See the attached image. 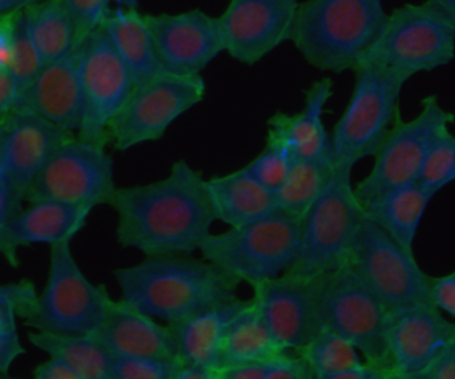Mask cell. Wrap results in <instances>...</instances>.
<instances>
[{"mask_svg": "<svg viewBox=\"0 0 455 379\" xmlns=\"http://www.w3.org/2000/svg\"><path fill=\"white\" fill-rule=\"evenodd\" d=\"M109 205L119 244L146 257L200 252L216 223L205 178L186 160L173 162L162 180L117 188Z\"/></svg>", "mask_w": 455, "mask_h": 379, "instance_id": "1", "label": "cell"}, {"mask_svg": "<svg viewBox=\"0 0 455 379\" xmlns=\"http://www.w3.org/2000/svg\"><path fill=\"white\" fill-rule=\"evenodd\" d=\"M120 300L165 325L237 298L240 282L204 258L154 256L115 271Z\"/></svg>", "mask_w": 455, "mask_h": 379, "instance_id": "2", "label": "cell"}, {"mask_svg": "<svg viewBox=\"0 0 455 379\" xmlns=\"http://www.w3.org/2000/svg\"><path fill=\"white\" fill-rule=\"evenodd\" d=\"M387 18L384 0H307L299 3L291 42L321 71H355Z\"/></svg>", "mask_w": 455, "mask_h": 379, "instance_id": "3", "label": "cell"}, {"mask_svg": "<svg viewBox=\"0 0 455 379\" xmlns=\"http://www.w3.org/2000/svg\"><path fill=\"white\" fill-rule=\"evenodd\" d=\"M301 221L275 209L251 223L211 234L200 253L235 281L253 285L291 271L299 252Z\"/></svg>", "mask_w": 455, "mask_h": 379, "instance_id": "4", "label": "cell"}, {"mask_svg": "<svg viewBox=\"0 0 455 379\" xmlns=\"http://www.w3.org/2000/svg\"><path fill=\"white\" fill-rule=\"evenodd\" d=\"M355 74L349 103L331 135L334 167L347 170L379 151L400 117L401 93L411 80L374 63H361Z\"/></svg>", "mask_w": 455, "mask_h": 379, "instance_id": "5", "label": "cell"}, {"mask_svg": "<svg viewBox=\"0 0 455 379\" xmlns=\"http://www.w3.org/2000/svg\"><path fill=\"white\" fill-rule=\"evenodd\" d=\"M455 59V23L427 0L389 13L361 63H374L411 77L449 66Z\"/></svg>", "mask_w": 455, "mask_h": 379, "instance_id": "6", "label": "cell"}, {"mask_svg": "<svg viewBox=\"0 0 455 379\" xmlns=\"http://www.w3.org/2000/svg\"><path fill=\"white\" fill-rule=\"evenodd\" d=\"M352 172L334 167L325 191L302 218L299 257L291 273L323 276L349 263L363 220Z\"/></svg>", "mask_w": 455, "mask_h": 379, "instance_id": "7", "label": "cell"}, {"mask_svg": "<svg viewBox=\"0 0 455 379\" xmlns=\"http://www.w3.org/2000/svg\"><path fill=\"white\" fill-rule=\"evenodd\" d=\"M108 292L83 273L71 242L51 247L50 272L44 289L24 322L34 332L93 336L108 308Z\"/></svg>", "mask_w": 455, "mask_h": 379, "instance_id": "8", "label": "cell"}, {"mask_svg": "<svg viewBox=\"0 0 455 379\" xmlns=\"http://www.w3.org/2000/svg\"><path fill=\"white\" fill-rule=\"evenodd\" d=\"M454 122L455 114L441 106L437 96L425 98L414 119L398 117L374 154L371 172L355 186L360 204L419 181L430 149Z\"/></svg>", "mask_w": 455, "mask_h": 379, "instance_id": "9", "label": "cell"}, {"mask_svg": "<svg viewBox=\"0 0 455 379\" xmlns=\"http://www.w3.org/2000/svg\"><path fill=\"white\" fill-rule=\"evenodd\" d=\"M107 146L72 136L32 181L26 201H53L95 209L109 205L117 186Z\"/></svg>", "mask_w": 455, "mask_h": 379, "instance_id": "10", "label": "cell"}, {"mask_svg": "<svg viewBox=\"0 0 455 379\" xmlns=\"http://www.w3.org/2000/svg\"><path fill=\"white\" fill-rule=\"evenodd\" d=\"M347 266L387 312L430 304L432 276L408 252L363 216Z\"/></svg>", "mask_w": 455, "mask_h": 379, "instance_id": "11", "label": "cell"}, {"mask_svg": "<svg viewBox=\"0 0 455 379\" xmlns=\"http://www.w3.org/2000/svg\"><path fill=\"white\" fill-rule=\"evenodd\" d=\"M205 92L202 76L163 74L136 85L109 125V143L125 152L160 140L176 120L204 100Z\"/></svg>", "mask_w": 455, "mask_h": 379, "instance_id": "12", "label": "cell"}, {"mask_svg": "<svg viewBox=\"0 0 455 379\" xmlns=\"http://www.w3.org/2000/svg\"><path fill=\"white\" fill-rule=\"evenodd\" d=\"M320 314L323 328L352 343L366 364L390 367L385 343L387 309L349 266L326 274Z\"/></svg>", "mask_w": 455, "mask_h": 379, "instance_id": "13", "label": "cell"}, {"mask_svg": "<svg viewBox=\"0 0 455 379\" xmlns=\"http://www.w3.org/2000/svg\"><path fill=\"white\" fill-rule=\"evenodd\" d=\"M82 82L83 122L77 138L107 146L109 125L136 83L104 27L83 42Z\"/></svg>", "mask_w": 455, "mask_h": 379, "instance_id": "14", "label": "cell"}, {"mask_svg": "<svg viewBox=\"0 0 455 379\" xmlns=\"http://www.w3.org/2000/svg\"><path fill=\"white\" fill-rule=\"evenodd\" d=\"M323 276L288 273L251 285L254 305L288 353L301 351L318 332Z\"/></svg>", "mask_w": 455, "mask_h": 379, "instance_id": "15", "label": "cell"}, {"mask_svg": "<svg viewBox=\"0 0 455 379\" xmlns=\"http://www.w3.org/2000/svg\"><path fill=\"white\" fill-rule=\"evenodd\" d=\"M299 0H229L219 18L224 51L248 66L291 40Z\"/></svg>", "mask_w": 455, "mask_h": 379, "instance_id": "16", "label": "cell"}, {"mask_svg": "<svg viewBox=\"0 0 455 379\" xmlns=\"http://www.w3.org/2000/svg\"><path fill=\"white\" fill-rule=\"evenodd\" d=\"M146 20L164 74L202 76L224 52L219 18L204 11L146 15Z\"/></svg>", "mask_w": 455, "mask_h": 379, "instance_id": "17", "label": "cell"}, {"mask_svg": "<svg viewBox=\"0 0 455 379\" xmlns=\"http://www.w3.org/2000/svg\"><path fill=\"white\" fill-rule=\"evenodd\" d=\"M455 336V322L433 305L387 312L385 343L387 359L400 378L432 372Z\"/></svg>", "mask_w": 455, "mask_h": 379, "instance_id": "18", "label": "cell"}, {"mask_svg": "<svg viewBox=\"0 0 455 379\" xmlns=\"http://www.w3.org/2000/svg\"><path fill=\"white\" fill-rule=\"evenodd\" d=\"M72 136L26 109L15 108L0 120V173L21 204L37 173Z\"/></svg>", "mask_w": 455, "mask_h": 379, "instance_id": "19", "label": "cell"}, {"mask_svg": "<svg viewBox=\"0 0 455 379\" xmlns=\"http://www.w3.org/2000/svg\"><path fill=\"white\" fill-rule=\"evenodd\" d=\"M83 42L63 58L45 64L15 108L34 112L72 135L79 133L83 122Z\"/></svg>", "mask_w": 455, "mask_h": 379, "instance_id": "20", "label": "cell"}, {"mask_svg": "<svg viewBox=\"0 0 455 379\" xmlns=\"http://www.w3.org/2000/svg\"><path fill=\"white\" fill-rule=\"evenodd\" d=\"M95 336L112 357L180 362L170 325L152 319L123 300L111 298Z\"/></svg>", "mask_w": 455, "mask_h": 379, "instance_id": "21", "label": "cell"}, {"mask_svg": "<svg viewBox=\"0 0 455 379\" xmlns=\"http://www.w3.org/2000/svg\"><path fill=\"white\" fill-rule=\"evenodd\" d=\"M92 209L53 201L28 202L8 224L0 242V256L8 265H19V250L32 245L72 242L87 225Z\"/></svg>", "mask_w": 455, "mask_h": 379, "instance_id": "22", "label": "cell"}, {"mask_svg": "<svg viewBox=\"0 0 455 379\" xmlns=\"http://www.w3.org/2000/svg\"><path fill=\"white\" fill-rule=\"evenodd\" d=\"M333 95V82H315L305 98V106L299 114H275L270 117L269 130L293 152L296 159L310 162H333L331 138L323 122L326 104Z\"/></svg>", "mask_w": 455, "mask_h": 379, "instance_id": "23", "label": "cell"}, {"mask_svg": "<svg viewBox=\"0 0 455 379\" xmlns=\"http://www.w3.org/2000/svg\"><path fill=\"white\" fill-rule=\"evenodd\" d=\"M248 300L240 297L208 306L170 325L183 365L220 369V353L228 327Z\"/></svg>", "mask_w": 455, "mask_h": 379, "instance_id": "24", "label": "cell"}, {"mask_svg": "<svg viewBox=\"0 0 455 379\" xmlns=\"http://www.w3.org/2000/svg\"><path fill=\"white\" fill-rule=\"evenodd\" d=\"M435 196V192L416 181L363 202L361 208L374 225L403 249L414 253L417 234Z\"/></svg>", "mask_w": 455, "mask_h": 379, "instance_id": "25", "label": "cell"}, {"mask_svg": "<svg viewBox=\"0 0 455 379\" xmlns=\"http://www.w3.org/2000/svg\"><path fill=\"white\" fill-rule=\"evenodd\" d=\"M205 189L216 221L229 228L251 223L277 209L275 192L254 180L245 168L205 178Z\"/></svg>", "mask_w": 455, "mask_h": 379, "instance_id": "26", "label": "cell"}, {"mask_svg": "<svg viewBox=\"0 0 455 379\" xmlns=\"http://www.w3.org/2000/svg\"><path fill=\"white\" fill-rule=\"evenodd\" d=\"M103 27L130 69L136 85L151 82L164 74L157 60L146 15L133 8L117 7L112 10Z\"/></svg>", "mask_w": 455, "mask_h": 379, "instance_id": "27", "label": "cell"}, {"mask_svg": "<svg viewBox=\"0 0 455 379\" xmlns=\"http://www.w3.org/2000/svg\"><path fill=\"white\" fill-rule=\"evenodd\" d=\"M285 353L288 351L277 343L251 298L228 327L221 346L220 369L235 365L269 362Z\"/></svg>", "mask_w": 455, "mask_h": 379, "instance_id": "28", "label": "cell"}, {"mask_svg": "<svg viewBox=\"0 0 455 379\" xmlns=\"http://www.w3.org/2000/svg\"><path fill=\"white\" fill-rule=\"evenodd\" d=\"M29 343L51 359L68 367L80 379L109 378L112 354L93 336H63L32 332Z\"/></svg>", "mask_w": 455, "mask_h": 379, "instance_id": "29", "label": "cell"}, {"mask_svg": "<svg viewBox=\"0 0 455 379\" xmlns=\"http://www.w3.org/2000/svg\"><path fill=\"white\" fill-rule=\"evenodd\" d=\"M29 32L45 64L79 44L76 24L64 0H42L27 8Z\"/></svg>", "mask_w": 455, "mask_h": 379, "instance_id": "30", "label": "cell"}, {"mask_svg": "<svg viewBox=\"0 0 455 379\" xmlns=\"http://www.w3.org/2000/svg\"><path fill=\"white\" fill-rule=\"evenodd\" d=\"M333 170V162L294 160L288 178L275 193L277 209L301 221L325 191Z\"/></svg>", "mask_w": 455, "mask_h": 379, "instance_id": "31", "label": "cell"}, {"mask_svg": "<svg viewBox=\"0 0 455 379\" xmlns=\"http://www.w3.org/2000/svg\"><path fill=\"white\" fill-rule=\"evenodd\" d=\"M297 354L307 362L315 375H336L366 364L352 343L326 328H321Z\"/></svg>", "mask_w": 455, "mask_h": 379, "instance_id": "32", "label": "cell"}, {"mask_svg": "<svg viewBox=\"0 0 455 379\" xmlns=\"http://www.w3.org/2000/svg\"><path fill=\"white\" fill-rule=\"evenodd\" d=\"M294 160L291 149L277 136L267 132L264 149L243 168L254 180L275 193L288 178Z\"/></svg>", "mask_w": 455, "mask_h": 379, "instance_id": "33", "label": "cell"}, {"mask_svg": "<svg viewBox=\"0 0 455 379\" xmlns=\"http://www.w3.org/2000/svg\"><path fill=\"white\" fill-rule=\"evenodd\" d=\"M44 66V60H43L42 55L32 39L31 32H29L27 10L21 11L18 19V26H16L12 59H11L10 68H8V72L18 87L19 99L39 76Z\"/></svg>", "mask_w": 455, "mask_h": 379, "instance_id": "34", "label": "cell"}, {"mask_svg": "<svg viewBox=\"0 0 455 379\" xmlns=\"http://www.w3.org/2000/svg\"><path fill=\"white\" fill-rule=\"evenodd\" d=\"M419 183L437 194L455 183V136L451 130L443 133L430 149Z\"/></svg>", "mask_w": 455, "mask_h": 379, "instance_id": "35", "label": "cell"}, {"mask_svg": "<svg viewBox=\"0 0 455 379\" xmlns=\"http://www.w3.org/2000/svg\"><path fill=\"white\" fill-rule=\"evenodd\" d=\"M183 364L154 359H112L109 379H173Z\"/></svg>", "mask_w": 455, "mask_h": 379, "instance_id": "36", "label": "cell"}, {"mask_svg": "<svg viewBox=\"0 0 455 379\" xmlns=\"http://www.w3.org/2000/svg\"><path fill=\"white\" fill-rule=\"evenodd\" d=\"M75 24L79 42L87 39L96 29L106 24L111 15L112 0H64Z\"/></svg>", "mask_w": 455, "mask_h": 379, "instance_id": "37", "label": "cell"}, {"mask_svg": "<svg viewBox=\"0 0 455 379\" xmlns=\"http://www.w3.org/2000/svg\"><path fill=\"white\" fill-rule=\"evenodd\" d=\"M315 372L297 353H285L273 362L267 379H315Z\"/></svg>", "mask_w": 455, "mask_h": 379, "instance_id": "38", "label": "cell"}, {"mask_svg": "<svg viewBox=\"0 0 455 379\" xmlns=\"http://www.w3.org/2000/svg\"><path fill=\"white\" fill-rule=\"evenodd\" d=\"M430 304L441 313L455 319V272L430 281Z\"/></svg>", "mask_w": 455, "mask_h": 379, "instance_id": "39", "label": "cell"}, {"mask_svg": "<svg viewBox=\"0 0 455 379\" xmlns=\"http://www.w3.org/2000/svg\"><path fill=\"white\" fill-rule=\"evenodd\" d=\"M20 12L0 16V72L8 71L10 68L15 44L16 26Z\"/></svg>", "mask_w": 455, "mask_h": 379, "instance_id": "40", "label": "cell"}, {"mask_svg": "<svg viewBox=\"0 0 455 379\" xmlns=\"http://www.w3.org/2000/svg\"><path fill=\"white\" fill-rule=\"evenodd\" d=\"M26 354L23 343L15 332H2L0 330V373H10L12 365Z\"/></svg>", "mask_w": 455, "mask_h": 379, "instance_id": "41", "label": "cell"}, {"mask_svg": "<svg viewBox=\"0 0 455 379\" xmlns=\"http://www.w3.org/2000/svg\"><path fill=\"white\" fill-rule=\"evenodd\" d=\"M21 208H23V204L16 199L12 189L0 173V242L4 237L8 224Z\"/></svg>", "mask_w": 455, "mask_h": 379, "instance_id": "42", "label": "cell"}, {"mask_svg": "<svg viewBox=\"0 0 455 379\" xmlns=\"http://www.w3.org/2000/svg\"><path fill=\"white\" fill-rule=\"evenodd\" d=\"M275 359L269 362L224 367V369H220V379H267V373Z\"/></svg>", "mask_w": 455, "mask_h": 379, "instance_id": "43", "label": "cell"}, {"mask_svg": "<svg viewBox=\"0 0 455 379\" xmlns=\"http://www.w3.org/2000/svg\"><path fill=\"white\" fill-rule=\"evenodd\" d=\"M19 91L10 72H0V120L15 109Z\"/></svg>", "mask_w": 455, "mask_h": 379, "instance_id": "44", "label": "cell"}, {"mask_svg": "<svg viewBox=\"0 0 455 379\" xmlns=\"http://www.w3.org/2000/svg\"><path fill=\"white\" fill-rule=\"evenodd\" d=\"M429 375L430 379H455V336Z\"/></svg>", "mask_w": 455, "mask_h": 379, "instance_id": "45", "label": "cell"}, {"mask_svg": "<svg viewBox=\"0 0 455 379\" xmlns=\"http://www.w3.org/2000/svg\"><path fill=\"white\" fill-rule=\"evenodd\" d=\"M34 379H80L74 372L55 359H48L35 370Z\"/></svg>", "mask_w": 455, "mask_h": 379, "instance_id": "46", "label": "cell"}, {"mask_svg": "<svg viewBox=\"0 0 455 379\" xmlns=\"http://www.w3.org/2000/svg\"><path fill=\"white\" fill-rule=\"evenodd\" d=\"M381 367L365 364L357 369L347 370V372L336 373V375H315V379H374Z\"/></svg>", "mask_w": 455, "mask_h": 379, "instance_id": "47", "label": "cell"}, {"mask_svg": "<svg viewBox=\"0 0 455 379\" xmlns=\"http://www.w3.org/2000/svg\"><path fill=\"white\" fill-rule=\"evenodd\" d=\"M173 379H220V370L197 365H183Z\"/></svg>", "mask_w": 455, "mask_h": 379, "instance_id": "48", "label": "cell"}, {"mask_svg": "<svg viewBox=\"0 0 455 379\" xmlns=\"http://www.w3.org/2000/svg\"><path fill=\"white\" fill-rule=\"evenodd\" d=\"M39 2L42 0H0V16L20 12Z\"/></svg>", "mask_w": 455, "mask_h": 379, "instance_id": "49", "label": "cell"}, {"mask_svg": "<svg viewBox=\"0 0 455 379\" xmlns=\"http://www.w3.org/2000/svg\"><path fill=\"white\" fill-rule=\"evenodd\" d=\"M429 2L440 8L455 23V0H429Z\"/></svg>", "mask_w": 455, "mask_h": 379, "instance_id": "50", "label": "cell"}, {"mask_svg": "<svg viewBox=\"0 0 455 379\" xmlns=\"http://www.w3.org/2000/svg\"><path fill=\"white\" fill-rule=\"evenodd\" d=\"M374 379H401L398 377L397 375H395V370L392 369V367H381L379 369V372L377 373L376 377Z\"/></svg>", "mask_w": 455, "mask_h": 379, "instance_id": "51", "label": "cell"}, {"mask_svg": "<svg viewBox=\"0 0 455 379\" xmlns=\"http://www.w3.org/2000/svg\"><path fill=\"white\" fill-rule=\"evenodd\" d=\"M112 2H114L117 7L138 10L139 2H140V0H112Z\"/></svg>", "mask_w": 455, "mask_h": 379, "instance_id": "52", "label": "cell"}, {"mask_svg": "<svg viewBox=\"0 0 455 379\" xmlns=\"http://www.w3.org/2000/svg\"><path fill=\"white\" fill-rule=\"evenodd\" d=\"M401 379H430L429 373L427 375H416V377L401 378Z\"/></svg>", "mask_w": 455, "mask_h": 379, "instance_id": "53", "label": "cell"}, {"mask_svg": "<svg viewBox=\"0 0 455 379\" xmlns=\"http://www.w3.org/2000/svg\"><path fill=\"white\" fill-rule=\"evenodd\" d=\"M0 379H15L11 377L10 373H0Z\"/></svg>", "mask_w": 455, "mask_h": 379, "instance_id": "54", "label": "cell"}, {"mask_svg": "<svg viewBox=\"0 0 455 379\" xmlns=\"http://www.w3.org/2000/svg\"><path fill=\"white\" fill-rule=\"evenodd\" d=\"M107 379H109V378H107Z\"/></svg>", "mask_w": 455, "mask_h": 379, "instance_id": "55", "label": "cell"}]
</instances>
